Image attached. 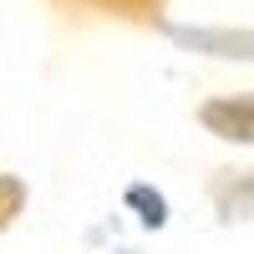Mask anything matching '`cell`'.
I'll return each mask as SVG.
<instances>
[{
    "label": "cell",
    "mask_w": 254,
    "mask_h": 254,
    "mask_svg": "<svg viewBox=\"0 0 254 254\" xmlns=\"http://www.w3.org/2000/svg\"><path fill=\"white\" fill-rule=\"evenodd\" d=\"M158 31L168 41H178L183 51H203V56H219V61H249V31L234 26H178V20H158Z\"/></svg>",
    "instance_id": "1"
},
{
    "label": "cell",
    "mask_w": 254,
    "mask_h": 254,
    "mask_svg": "<svg viewBox=\"0 0 254 254\" xmlns=\"http://www.w3.org/2000/svg\"><path fill=\"white\" fill-rule=\"evenodd\" d=\"M203 132H214L224 142H249L254 137V102L249 92H229V97H208L198 107Z\"/></svg>",
    "instance_id": "2"
},
{
    "label": "cell",
    "mask_w": 254,
    "mask_h": 254,
    "mask_svg": "<svg viewBox=\"0 0 254 254\" xmlns=\"http://www.w3.org/2000/svg\"><path fill=\"white\" fill-rule=\"evenodd\" d=\"M71 5H87V10L117 15V20H137V26H158L168 0H71Z\"/></svg>",
    "instance_id": "3"
},
{
    "label": "cell",
    "mask_w": 254,
    "mask_h": 254,
    "mask_svg": "<svg viewBox=\"0 0 254 254\" xmlns=\"http://www.w3.org/2000/svg\"><path fill=\"white\" fill-rule=\"evenodd\" d=\"M127 208H137L142 229H163V224H168V198L158 193V188H147V183H132V188H127Z\"/></svg>",
    "instance_id": "4"
},
{
    "label": "cell",
    "mask_w": 254,
    "mask_h": 254,
    "mask_svg": "<svg viewBox=\"0 0 254 254\" xmlns=\"http://www.w3.org/2000/svg\"><path fill=\"white\" fill-rule=\"evenodd\" d=\"M26 203H31V188L20 173H0V234L26 214Z\"/></svg>",
    "instance_id": "5"
}]
</instances>
